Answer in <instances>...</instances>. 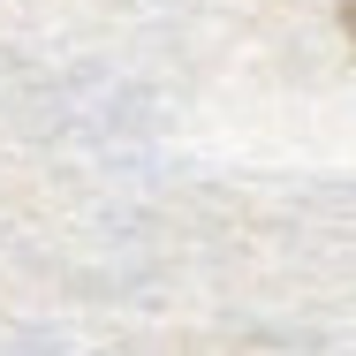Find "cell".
Listing matches in <instances>:
<instances>
[{"mask_svg": "<svg viewBox=\"0 0 356 356\" xmlns=\"http://www.w3.org/2000/svg\"><path fill=\"white\" fill-rule=\"evenodd\" d=\"M341 31H349V46H356V0H341Z\"/></svg>", "mask_w": 356, "mask_h": 356, "instance_id": "obj_1", "label": "cell"}]
</instances>
